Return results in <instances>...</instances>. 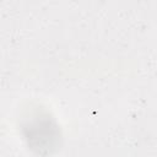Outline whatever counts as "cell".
Masks as SVG:
<instances>
[{
    "mask_svg": "<svg viewBox=\"0 0 157 157\" xmlns=\"http://www.w3.org/2000/svg\"><path fill=\"white\" fill-rule=\"evenodd\" d=\"M58 136V131L55 129V126H53L50 124V121L48 119H43V120H37L31 128H29V132L27 134V137L31 142H37L38 139H40L37 148H44L43 145L45 144V148H50L52 147V141Z\"/></svg>",
    "mask_w": 157,
    "mask_h": 157,
    "instance_id": "cell-1",
    "label": "cell"
}]
</instances>
